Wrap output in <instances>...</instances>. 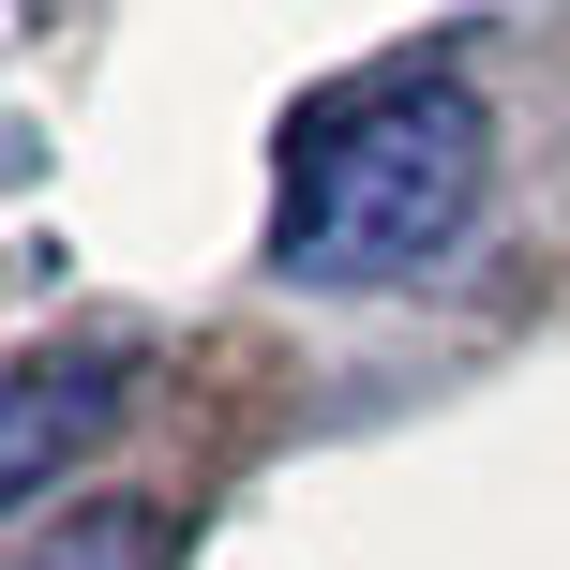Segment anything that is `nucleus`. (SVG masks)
Here are the masks:
<instances>
[{"label": "nucleus", "mask_w": 570, "mask_h": 570, "mask_svg": "<svg viewBox=\"0 0 570 570\" xmlns=\"http://www.w3.org/2000/svg\"><path fill=\"white\" fill-rule=\"evenodd\" d=\"M495 196V120L451 60H375L331 76L285 120V180H271V271L285 285H405L435 271Z\"/></svg>", "instance_id": "1"}, {"label": "nucleus", "mask_w": 570, "mask_h": 570, "mask_svg": "<svg viewBox=\"0 0 570 570\" xmlns=\"http://www.w3.org/2000/svg\"><path fill=\"white\" fill-rule=\"evenodd\" d=\"M106 391H120L106 361H16V435H0V481L46 495V465L76 451V435H106Z\"/></svg>", "instance_id": "2"}, {"label": "nucleus", "mask_w": 570, "mask_h": 570, "mask_svg": "<svg viewBox=\"0 0 570 570\" xmlns=\"http://www.w3.org/2000/svg\"><path fill=\"white\" fill-rule=\"evenodd\" d=\"M16 570H166V511H76L46 541H16Z\"/></svg>", "instance_id": "3"}]
</instances>
